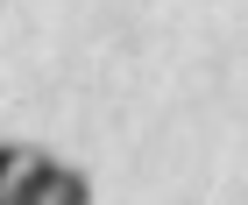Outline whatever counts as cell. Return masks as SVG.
<instances>
[{
    "label": "cell",
    "instance_id": "2",
    "mask_svg": "<svg viewBox=\"0 0 248 205\" xmlns=\"http://www.w3.org/2000/svg\"><path fill=\"white\" fill-rule=\"evenodd\" d=\"M7 170H15V149H7V142H0V191H7Z\"/></svg>",
    "mask_w": 248,
    "mask_h": 205
},
{
    "label": "cell",
    "instance_id": "1",
    "mask_svg": "<svg viewBox=\"0 0 248 205\" xmlns=\"http://www.w3.org/2000/svg\"><path fill=\"white\" fill-rule=\"evenodd\" d=\"M0 205H93V184H85V170L57 163V156H21L15 149V170H7V191Z\"/></svg>",
    "mask_w": 248,
    "mask_h": 205
}]
</instances>
